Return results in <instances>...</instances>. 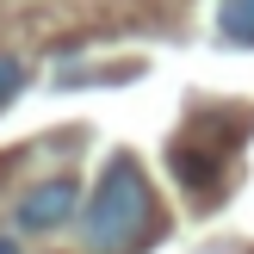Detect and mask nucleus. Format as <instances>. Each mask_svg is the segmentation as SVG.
<instances>
[{
  "label": "nucleus",
  "instance_id": "obj_5",
  "mask_svg": "<svg viewBox=\"0 0 254 254\" xmlns=\"http://www.w3.org/2000/svg\"><path fill=\"white\" fill-rule=\"evenodd\" d=\"M0 254H12V242H6V236H0Z\"/></svg>",
  "mask_w": 254,
  "mask_h": 254
},
{
  "label": "nucleus",
  "instance_id": "obj_3",
  "mask_svg": "<svg viewBox=\"0 0 254 254\" xmlns=\"http://www.w3.org/2000/svg\"><path fill=\"white\" fill-rule=\"evenodd\" d=\"M217 25H223V37H230V44H254V0H223Z\"/></svg>",
  "mask_w": 254,
  "mask_h": 254
},
{
  "label": "nucleus",
  "instance_id": "obj_4",
  "mask_svg": "<svg viewBox=\"0 0 254 254\" xmlns=\"http://www.w3.org/2000/svg\"><path fill=\"white\" fill-rule=\"evenodd\" d=\"M19 87H25V68H19L12 56H0V106H6V99L19 93Z\"/></svg>",
  "mask_w": 254,
  "mask_h": 254
},
{
  "label": "nucleus",
  "instance_id": "obj_2",
  "mask_svg": "<svg viewBox=\"0 0 254 254\" xmlns=\"http://www.w3.org/2000/svg\"><path fill=\"white\" fill-rule=\"evenodd\" d=\"M74 205H81V186H74L68 174H56V180L31 186V192L19 198V230H56V223L74 217Z\"/></svg>",
  "mask_w": 254,
  "mask_h": 254
},
{
  "label": "nucleus",
  "instance_id": "obj_1",
  "mask_svg": "<svg viewBox=\"0 0 254 254\" xmlns=\"http://www.w3.org/2000/svg\"><path fill=\"white\" fill-rule=\"evenodd\" d=\"M149 223H155V198H149V180L136 174V161H112L106 180L93 186V198H87L81 211V242L93 254H124L130 242H143Z\"/></svg>",
  "mask_w": 254,
  "mask_h": 254
}]
</instances>
